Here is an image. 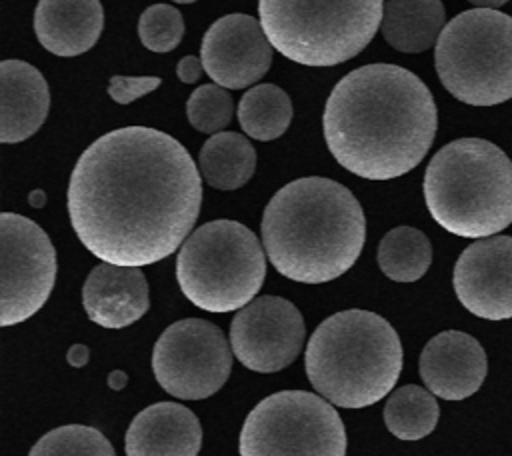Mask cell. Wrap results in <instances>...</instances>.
Returning a JSON list of instances; mask_svg holds the SVG:
<instances>
[{"label":"cell","instance_id":"1","mask_svg":"<svg viewBox=\"0 0 512 456\" xmlns=\"http://www.w3.org/2000/svg\"><path fill=\"white\" fill-rule=\"evenodd\" d=\"M202 204V178L188 150L146 126L112 130L78 158L68 214L88 252L116 266H148L188 238Z\"/></svg>","mask_w":512,"mask_h":456},{"label":"cell","instance_id":"2","mask_svg":"<svg viewBox=\"0 0 512 456\" xmlns=\"http://www.w3.org/2000/svg\"><path fill=\"white\" fill-rule=\"evenodd\" d=\"M336 162L368 180L398 178L430 150L438 114L432 92L396 64H366L330 92L322 116Z\"/></svg>","mask_w":512,"mask_h":456},{"label":"cell","instance_id":"3","mask_svg":"<svg viewBox=\"0 0 512 456\" xmlns=\"http://www.w3.org/2000/svg\"><path fill=\"white\" fill-rule=\"evenodd\" d=\"M364 238L360 202L330 178H298L282 186L264 208V252L294 282L322 284L342 276L358 260Z\"/></svg>","mask_w":512,"mask_h":456},{"label":"cell","instance_id":"4","mask_svg":"<svg viewBox=\"0 0 512 456\" xmlns=\"http://www.w3.org/2000/svg\"><path fill=\"white\" fill-rule=\"evenodd\" d=\"M304 360L322 398L340 408H366L394 388L402 344L388 320L354 308L328 316L314 330Z\"/></svg>","mask_w":512,"mask_h":456},{"label":"cell","instance_id":"5","mask_svg":"<svg viewBox=\"0 0 512 456\" xmlns=\"http://www.w3.org/2000/svg\"><path fill=\"white\" fill-rule=\"evenodd\" d=\"M430 216L460 238H488L512 224V160L482 138L442 146L424 174Z\"/></svg>","mask_w":512,"mask_h":456},{"label":"cell","instance_id":"6","mask_svg":"<svg viewBox=\"0 0 512 456\" xmlns=\"http://www.w3.org/2000/svg\"><path fill=\"white\" fill-rule=\"evenodd\" d=\"M262 30L296 64L334 66L360 54L382 24L384 0H258Z\"/></svg>","mask_w":512,"mask_h":456},{"label":"cell","instance_id":"7","mask_svg":"<svg viewBox=\"0 0 512 456\" xmlns=\"http://www.w3.org/2000/svg\"><path fill=\"white\" fill-rule=\"evenodd\" d=\"M256 234L236 220L196 228L176 258L182 294L200 310L224 314L254 300L266 276V256Z\"/></svg>","mask_w":512,"mask_h":456},{"label":"cell","instance_id":"8","mask_svg":"<svg viewBox=\"0 0 512 456\" xmlns=\"http://www.w3.org/2000/svg\"><path fill=\"white\" fill-rule=\"evenodd\" d=\"M434 64L442 86L470 106L512 98V16L474 8L454 16L438 36Z\"/></svg>","mask_w":512,"mask_h":456},{"label":"cell","instance_id":"9","mask_svg":"<svg viewBox=\"0 0 512 456\" xmlns=\"http://www.w3.org/2000/svg\"><path fill=\"white\" fill-rule=\"evenodd\" d=\"M240 456H344L346 430L336 408L304 390L260 400L244 420Z\"/></svg>","mask_w":512,"mask_h":456},{"label":"cell","instance_id":"10","mask_svg":"<svg viewBox=\"0 0 512 456\" xmlns=\"http://www.w3.org/2000/svg\"><path fill=\"white\" fill-rule=\"evenodd\" d=\"M232 346L208 320L184 318L170 324L154 344L152 370L158 384L182 400L216 394L232 370Z\"/></svg>","mask_w":512,"mask_h":456},{"label":"cell","instance_id":"11","mask_svg":"<svg viewBox=\"0 0 512 456\" xmlns=\"http://www.w3.org/2000/svg\"><path fill=\"white\" fill-rule=\"evenodd\" d=\"M2 308L0 324L28 320L48 300L56 280V250L48 234L20 214L0 216Z\"/></svg>","mask_w":512,"mask_h":456},{"label":"cell","instance_id":"12","mask_svg":"<svg viewBox=\"0 0 512 456\" xmlns=\"http://www.w3.org/2000/svg\"><path fill=\"white\" fill-rule=\"evenodd\" d=\"M304 318L280 296H258L236 312L230 346L242 366L270 374L296 360L304 344Z\"/></svg>","mask_w":512,"mask_h":456},{"label":"cell","instance_id":"13","mask_svg":"<svg viewBox=\"0 0 512 456\" xmlns=\"http://www.w3.org/2000/svg\"><path fill=\"white\" fill-rule=\"evenodd\" d=\"M200 60L214 84L240 90L268 72L272 44L254 16L226 14L206 30Z\"/></svg>","mask_w":512,"mask_h":456},{"label":"cell","instance_id":"14","mask_svg":"<svg viewBox=\"0 0 512 456\" xmlns=\"http://www.w3.org/2000/svg\"><path fill=\"white\" fill-rule=\"evenodd\" d=\"M452 284L460 304L474 316L512 318V236H488L464 248Z\"/></svg>","mask_w":512,"mask_h":456},{"label":"cell","instance_id":"15","mask_svg":"<svg viewBox=\"0 0 512 456\" xmlns=\"http://www.w3.org/2000/svg\"><path fill=\"white\" fill-rule=\"evenodd\" d=\"M488 372L486 352L476 338L460 330L436 334L420 354V378L444 400H464L478 392Z\"/></svg>","mask_w":512,"mask_h":456},{"label":"cell","instance_id":"16","mask_svg":"<svg viewBox=\"0 0 512 456\" xmlns=\"http://www.w3.org/2000/svg\"><path fill=\"white\" fill-rule=\"evenodd\" d=\"M82 304L88 318L102 328L118 330L134 324L150 306L144 272L108 262L94 266L82 288Z\"/></svg>","mask_w":512,"mask_h":456},{"label":"cell","instance_id":"17","mask_svg":"<svg viewBox=\"0 0 512 456\" xmlns=\"http://www.w3.org/2000/svg\"><path fill=\"white\" fill-rule=\"evenodd\" d=\"M202 428L196 414L176 402L138 412L126 430V456H198Z\"/></svg>","mask_w":512,"mask_h":456},{"label":"cell","instance_id":"18","mask_svg":"<svg viewBox=\"0 0 512 456\" xmlns=\"http://www.w3.org/2000/svg\"><path fill=\"white\" fill-rule=\"evenodd\" d=\"M0 142L32 136L48 116L50 92L44 76L24 60L0 64Z\"/></svg>","mask_w":512,"mask_h":456},{"label":"cell","instance_id":"19","mask_svg":"<svg viewBox=\"0 0 512 456\" xmlns=\"http://www.w3.org/2000/svg\"><path fill=\"white\" fill-rule=\"evenodd\" d=\"M102 26L100 0H40L34 12L36 38L56 56L88 52L98 42Z\"/></svg>","mask_w":512,"mask_h":456},{"label":"cell","instance_id":"20","mask_svg":"<svg viewBox=\"0 0 512 456\" xmlns=\"http://www.w3.org/2000/svg\"><path fill=\"white\" fill-rule=\"evenodd\" d=\"M444 22L446 12L440 0H386L380 26L392 48L416 54L438 42Z\"/></svg>","mask_w":512,"mask_h":456},{"label":"cell","instance_id":"21","mask_svg":"<svg viewBox=\"0 0 512 456\" xmlns=\"http://www.w3.org/2000/svg\"><path fill=\"white\" fill-rule=\"evenodd\" d=\"M198 170L212 188L236 190L252 178L256 150L238 132H218L200 148Z\"/></svg>","mask_w":512,"mask_h":456},{"label":"cell","instance_id":"22","mask_svg":"<svg viewBox=\"0 0 512 456\" xmlns=\"http://www.w3.org/2000/svg\"><path fill=\"white\" fill-rule=\"evenodd\" d=\"M290 120L292 102L288 94L274 84H258L238 102V122L250 138L262 142L274 140L288 130Z\"/></svg>","mask_w":512,"mask_h":456},{"label":"cell","instance_id":"23","mask_svg":"<svg viewBox=\"0 0 512 456\" xmlns=\"http://www.w3.org/2000/svg\"><path fill=\"white\" fill-rule=\"evenodd\" d=\"M430 262V240L412 226L392 228L378 244V266L394 282H416L426 274Z\"/></svg>","mask_w":512,"mask_h":456},{"label":"cell","instance_id":"24","mask_svg":"<svg viewBox=\"0 0 512 456\" xmlns=\"http://www.w3.org/2000/svg\"><path fill=\"white\" fill-rule=\"evenodd\" d=\"M440 408L436 398L416 386L406 384L390 394L384 406L386 428L400 440H420L438 424Z\"/></svg>","mask_w":512,"mask_h":456},{"label":"cell","instance_id":"25","mask_svg":"<svg viewBox=\"0 0 512 456\" xmlns=\"http://www.w3.org/2000/svg\"><path fill=\"white\" fill-rule=\"evenodd\" d=\"M28 456H116L110 440L92 426L66 424L44 434Z\"/></svg>","mask_w":512,"mask_h":456},{"label":"cell","instance_id":"26","mask_svg":"<svg viewBox=\"0 0 512 456\" xmlns=\"http://www.w3.org/2000/svg\"><path fill=\"white\" fill-rule=\"evenodd\" d=\"M232 110L234 106L230 94L218 84L198 86L186 102L188 122L204 134H218L224 126H228L232 120Z\"/></svg>","mask_w":512,"mask_h":456},{"label":"cell","instance_id":"27","mask_svg":"<svg viewBox=\"0 0 512 456\" xmlns=\"http://www.w3.org/2000/svg\"><path fill=\"white\" fill-rule=\"evenodd\" d=\"M138 36L148 50L170 52L184 36L182 14L170 4H154L140 14Z\"/></svg>","mask_w":512,"mask_h":456},{"label":"cell","instance_id":"28","mask_svg":"<svg viewBox=\"0 0 512 456\" xmlns=\"http://www.w3.org/2000/svg\"><path fill=\"white\" fill-rule=\"evenodd\" d=\"M160 78L156 76H112L108 84V94L118 104H130L144 94L156 90Z\"/></svg>","mask_w":512,"mask_h":456},{"label":"cell","instance_id":"29","mask_svg":"<svg viewBox=\"0 0 512 456\" xmlns=\"http://www.w3.org/2000/svg\"><path fill=\"white\" fill-rule=\"evenodd\" d=\"M204 72V64L202 60H198L196 56H184L178 66H176V74L184 84H192L196 82Z\"/></svg>","mask_w":512,"mask_h":456},{"label":"cell","instance_id":"30","mask_svg":"<svg viewBox=\"0 0 512 456\" xmlns=\"http://www.w3.org/2000/svg\"><path fill=\"white\" fill-rule=\"evenodd\" d=\"M468 2H472V4H476L478 8H492V10H496L498 6H502V4H506L508 0H468Z\"/></svg>","mask_w":512,"mask_h":456},{"label":"cell","instance_id":"31","mask_svg":"<svg viewBox=\"0 0 512 456\" xmlns=\"http://www.w3.org/2000/svg\"><path fill=\"white\" fill-rule=\"evenodd\" d=\"M42 198H44V196H42V192H36V194H32V196H30V202H32V204H36V206H42Z\"/></svg>","mask_w":512,"mask_h":456},{"label":"cell","instance_id":"32","mask_svg":"<svg viewBox=\"0 0 512 456\" xmlns=\"http://www.w3.org/2000/svg\"><path fill=\"white\" fill-rule=\"evenodd\" d=\"M174 2H178V4H190V2H196V0H174Z\"/></svg>","mask_w":512,"mask_h":456}]
</instances>
